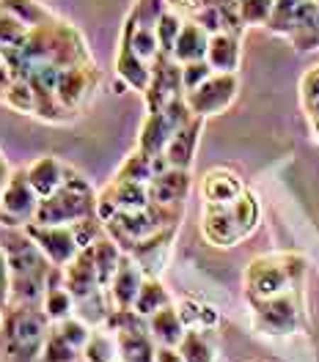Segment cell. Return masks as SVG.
I'll return each mask as SVG.
<instances>
[{"label":"cell","mask_w":319,"mask_h":362,"mask_svg":"<svg viewBox=\"0 0 319 362\" xmlns=\"http://www.w3.org/2000/svg\"><path fill=\"white\" fill-rule=\"evenodd\" d=\"M0 6L6 8V14L17 17L25 28H33V25H42L45 20H50L52 14L47 11L39 0H0Z\"/></svg>","instance_id":"34"},{"label":"cell","mask_w":319,"mask_h":362,"mask_svg":"<svg viewBox=\"0 0 319 362\" xmlns=\"http://www.w3.org/2000/svg\"><path fill=\"white\" fill-rule=\"evenodd\" d=\"M42 308L52 321H64V318L74 316V296L69 294L67 283H64V267H55L50 286L42 299Z\"/></svg>","instance_id":"29"},{"label":"cell","mask_w":319,"mask_h":362,"mask_svg":"<svg viewBox=\"0 0 319 362\" xmlns=\"http://www.w3.org/2000/svg\"><path fill=\"white\" fill-rule=\"evenodd\" d=\"M209 39L212 33L204 30L198 23L193 20H184V28L177 39V47H174V61L179 64H193V61H204L206 49H209Z\"/></svg>","instance_id":"27"},{"label":"cell","mask_w":319,"mask_h":362,"mask_svg":"<svg viewBox=\"0 0 319 362\" xmlns=\"http://www.w3.org/2000/svg\"><path fill=\"white\" fill-rule=\"evenodd\" d=\"M262 220V206L251 189H245L234 204H204L201 233L215 247H234L248 239Z\"/></svg>","instance_id":"5"},{"label":"cell","mask_w":319,"mask_h":362,"mask_svg":"<svg viewBox=\"0 0 319 362\" xmlns=\"http://www.w3.org/2000/svg\"><path fill=\"white\" fill-rule=\"evenodd\" d=\"M3 14H6V11H3V6H0V20H3Z\"/></svg>","instance_id":"48"},{"label":"cell","mask_w":319,"mask_h":362,"mask_svg":"<svg viewBox=\"0 0 319 362\" xmlns=\"http://www.w3.org/2000/svg\"><path fill=\"white\" fill-rule=\"evenodd\" d=\"M64 283H67L69 294L74 296V305L105 288V286L99 283L96 267H94L91 250L89 247L80 250V252L74 255V261H69L67 267H64Z\"/></svg>","instance_id":"18"},{"label":"cell","mask_w":319,"mask_h":362,"mask_svg":"<svg viewBox=\"0 0 319 362\" xmlns=\"http://www.w3.org/2000/svg\"><path fill=\"white\" fill-rule=\"evenodd\" d=\"M0 247L6 252L11 280L9 305H42L55 264L33 242L25 226H0Z\"/></svg>","instance_id":"2"},{"label":"cell","mask_w":319,"mask_h":362,"mask_svg":"<svg viewBox=\"0 0 319 362\" xmlns=\"http://www.w3.org/2000/svg\"><path fill=\"white\" fill-rule=\"evenodd\" d=\"M171 302H174V299L168 294V288L160 283V277H146L143 286H140V294H138V299H135V310L143 318H149V316H155L160 308L171 305Z\"/></svg>","instance_id":"33"},{"label":"cell","mask_w":319,"mask_h":362,"mask_svg":"<svg viewBox=\"0 0 319 362\" xmlns=\"http://www.w3.org/2000/svg\"><path fill=\"white\" fill-rule=\"evenodd\" d=\"M190 170H182V168H168L157 173L155 179L149 181V195L155 204L162 206H184V198L190 192Z\"/></svg>","instance_id":"19"},{"label":"cell","mask_w":319,"mask_h":362,"mask_svg":"<svg viewBox=\"0 0 319 362\" xmlns=\"http://www.w3.org/2000/svg\"><path fill=\"white\" fill-rule=\"evenodd\" d=\"M118 346L121 362H157V340L149 332V318H140L138 324H130L118 332H111Z\"/></svg>","instance_id":"17"},{"label":"cell","mask_w":319,"mask_h":362,"mask_svg":"<svg viewBox=\"0 0 319 362\" xmlns=\"http://www.w3.org/2000/svg\"><path fill=\"white\" fill-rule=\"evenodd\" d=\"M116 362H121V360H116Z\"/></svg>","instance_id":"50"},{"label":"cell","mask_w":319,"mask_h":362,"mask_svg":"<svg viewBox=\"0 0 319 362\" xmlns=\"http://www.w3.org/2000/svg\"><path fill=\"white\" fill-rule=\"evenodd\" d=\"M237 90H240L237 74L215 71V74H212L206 83H201L196 90H187L184 99H187V105H190L193 115L209 118V115L223 113L228 105L237 99Z\"/></svg>","instance_id":"12"},{"label":"cell","mask_w":319,"mask_h":362,"mask_svg":"<svg viewBox=\"0 0 319 362\" xmlns=\"http://www.w3.org/2000/svg\"><path fill=\"white\" fill-rule=\"evenodd\" d=\"M80 354H83V351L74 349V346L61 335V329L52 324V327H50V335H47V343H45V354H42L39 362H77Z\"/></svg>","instance_id":"37"},{"label":"cell","mask_w":319,"mask_h":362,"mask_svg":"<svg viewBox=\"0 0 319 362\" xmlns=\"http://www.w3.org/2000/svg\"><path fill=\"white\" fill-rule=\"evenodd\" d=\"M83 360L86 362H116L118 360V346L116 338L105 329V332H91L89 343L83 346Z\"/></svg>","instance_id":"38"},{"label":"cell","mask_w":319,"mask_h":362,"mask_svg":"<svg viewBox=\"0 0 319 362\" xmlns=\"http://www.w3.org/2000/svg\"><path fill=\"white\" fill-rule=\"evenodd\" d=\"M9 179H11V168H9V162H6L3 151H0V195H3V189H6Z\"/></svg>","instance_id":"46"},{"label":"cell","mask_w":319,"mask_h":362,"mask_svg":"<svg viewBox=\"0 0 319 362\" xmlns=\"http://www.w3.org/2000/svg\"><path fill=\"white\" fill-rule=\"evenodd\" d=\"M184 28V17L177 14L174 8H165L162 17L157 20V42H160V52L162 55H174V47H177V39Z\"/></svg>","instance_id":"35"},{"label":"cell","mask_w":319,"mask_h":362,"mask_svg":"<svg viewBox=\"0 0 319 362\" xmlns=\"http://www.w3.org/2000/svg\"><path fill=\"white\" fill-rule=\"evenodd\" d=\"M42 204L39 192L28 179V168L11 170V179L0 195V226H28L36 217V209Z\"/></svg>","instance_id":"10"},{"label":"cell","mask_w":319,"mask_h":362,"mask_svg":"<svg viewBox=\"0 0 319 362\" xmlns=\"http://www.w3.org/2000/svg\"><path fill=\"white\" fill-rule=\"evenodd\" d=\"M116 179L149 184V181L155 179V157H149V154H143V151L138 148L135 154H130V157L124 159V165L118 168Z\"/></svg>","instance_id":"36"},{"label":"cell","mask_w":319,"mask_h":362,"mask_svg":"<svg viewBox=\"0 0 319 362\" xmlns=\"http://www.w3.org/2000/svg\"><path fill=\"white\" fill-rule=\"evenodd\" d=\"M206 61L215 71L223 74H237L240 61H242V47H240V36L237 33H212L209 39V49H206Z\"/></svg>","instance_id":"24"},{"label":"cell","mask_w":319,"mask_h":362,"mask_svg":"<svg viewBox=\"0 0 319 362\" xmlns=\"http://www.w3.org/2000/svg\"><path fill=\"white\" fill-rule=\"evenodd\" d=\"M306 272H308V264L300 252H270V255L253 258L245 269L248 302L270 299L289 288H303Z\"/></svg>","instance_id":"4"},{"label":"cell","mask_w":319,"mask_h":362,"mask_svg":"<svg viewBox=\"0 0 319 362\" xmlns=\"http://www.w3.org/2000/svg\"><path fill=\"white\" fill-rule=\"evenodd\" d=\"M0 55L6 58L14 77H28L39 66L69 69L94 61L80 30L58 17H50L42 25L28 28L23 45L6 47V49H0Z\"/></svg>","instance_id":"1"},{"label":"cell","mask_w":319,"mask_h":362,"mask_svg":"<svg viewBox=\"0 0 319 362\" xmlns=\"http://www.w3.org/2000/svg\"><path fill=\"white\" fill-rule=\"evenodd\" d=\"M245 192V184L242 179L228 170V168H212L209 173H204L201 179V195H204V204H234L240 195Z\"/></svg>","instance_id":"21"},{"label":"cell","mask_w":319,"mask_h":362,"mask_svg":"<svg viewBox=\"0 0 319 362\" xmlns=\"http://www.w3.org/2000/svg\"><path fill=\"white\" fill-rule=\"evenodd\" d=\"M311 8H314V0H275L273 17H270L267 28L278 36L292 39L297 30L306 25Z\"/></svg>","instance_id":"23"},{"label":"cell","mask_w":319,"mask_h":362,"mask_svg":"<svg viewBox=\"0 0 319 362\" xmlns=\"http://www.w3.org/2000/svg\"><path fill=\"white\" fill-rule=\"evenodd\" d=\"M182 211H184V206H162L152 201L146 209L113 214V217L105 223V233H108L121 250H127L130 245H135L140 239L157 233L162 228L179 226Z\"/></svg>","instance_id":"7"},{"label":"cell","mask_w":319,"mask_h":362,"mask_svg":"<svg viewBox=\"0 0 319 362\" xmlns=\"http://www.w3.org/2000/svg\"><path fill=\"white\" fill-rule=\"evenodd\" d=\"M146 96V113H157L162 107H168L174 99L184 96L182 83V64L174 61V55H162L152 61V80L149 88L143 90Z\"/></svg>","instance_id":"11"},{"label":"cell","mask_w":319,"mask_h":362,"mask_svg":"<svg viewBox=\"0 0 319 362\" xmlns=\"http://www.w3.org/2000/svg\"><path fill=\"white\" fill-rule=\"evenodd\" d=\"M3 102L20 113H30L36 115V93H33V86L25 80V77H14L11 86L3 93Z\"/></svg>","instance_id":"39"},{"label":"cell","mask_w":319,"mask_h":362,"mask_svg":"<svg viewBox=\"0 0 319 362\" xmlns=\"http://www.w3.org/2000/svg\"><path fill=\"white\" fill-rule=\"evenodd\" d=\"M149 332L155 335L157 346H179L182 343L187 327H184L182 316H179L174 302L160 308L155 316H149Z\"/></svg>","instance_id":"28"},{"label":"cell","mask_w":319,"mask_h":362,"mask_svg":"<svg viewBox=\"0 0 319 362\" xmlns=\"http://www.w3.org/2000/svg\"><path fill=\"white\" fill-rule=\"evenodd\" d=\"M143 280H146L143 269L124 252V258H121V264H118V269H116L113 280H111V288H108L111 296H113L116 308H135V299H138V294H140Z\"/></svg>","instance_id":"22"},{"label":"cell","mask_w":319,"mask_h":362,"mask_svg":"<svg viewBox=\"0 0 319 362\" xmlns=\"http://www.w3.org/2000/svg\"><path fill=\"white\" fill-rule=\"evenodd\" d=\"M96 201H99V195L91 189V181L69 165L67 181L50 198H42L33 223H39V226H72V223H80V220L96 214Z\"/></svg>","instance_id":"6"},{"label":"cell","mask_w":319,"mask_h":362,"mask_svg":"<svg viewBox=\"0 0 319 362\" xmlns=\"http://www.w3.org/2000/svg\"><path fill=\"white\" fill-rule=\"evenodd\" d=\"M11 302V280H9V264H6V252L0 247V308L6 310Z\"/></svg>","instance_id":"44"},{"label":"cell","mask_w":319,"mask_h":362,"mask_svg":"<svg viewBox=\"0 0 319 362\" xmlns=\"http://www.w3.org/2000/svg\"><path fill=\"white\" fill-rule=\"evenodd\" d=\"M253 327L262 335L270 338H286L295 335L297 329L306 327V291L303 288H289L284 294L251 302Z\"/></svg>","instance_id":"8"},{"label":"cell","mask_w":319,"mask_h":362,"mask_svg":"<svg viewBox=\"0 0 319 362\" xmlns=\"http://www.w3.org/2000/svg\"><path fill=\"white\" fill-rule=\"evenodd\" d=\"M215 329H187L182 343L177 346L182 351L184 362H215V343H212Z\"/></svg>","instance_id":"32"},{"label":"cell","mask_w":319,"mask_h":362,"mask_svg":"<svg viewBox=\"0 0 319 362\" xmlns=\"http://www.w3.org/2000/svg\"><path fill=\"white\" fill-rule=\"evenodd\" d=\"M52 327L42 305H9L0 327V354L6 362H39Z\"/></svg>","instance_id":"3"},{"label":"cell","mask_w":319,"mask_h":362,"mask_svg":"<svg viewBox=\"0 0 319 362\" xmlns=\"http://www.w3.org/2000/svg\"><path fill=\"white\" fill-rule=\"evenodd\" d=\"M0 327H3V308H0Z\"/></svg>","instance_id":"47"},{"label":"cell","mask_w":319,"mask_h":362,"mask_svg":"<svg viewBox=\"0 0 319 362\" xmlns=\"http://www.w3.org/2000/svg\"><path fill=\"white\" fill-rule=\"evenodd\" d=\"M157 362H184L182 351L177 346H160L157 349Z\"/></svg>","instance_id":"45"},{"label":"cell","mask_w":319,"mask_h":362,"mask_svg":"<svg viewBox=\"0 0 319 362\" xmlns=\"http://www.w3.org/2000/svg\"><path fill=\"white\" fill-rule=\"evenodd\" d=\"M193 118H196V115H193V110H190V105H187L184 96L174 99L168 107H162L157 113H146V121H143V127H140V137H138V148H140L143 154H149V157L165 154L171 137L177 135L187 121H193Z\"/></svg>","instance_id":"9"},{"label":"cell","mask_w":319,"mask_h":362,"mask_svg":"<svg viewBox=\"0 0 319 362\" xmlns=\"http://www.w3.org/2000/svg\"><path fill=\"white\" fill-rule=\"evenodd\" d=\"M89 250H91L94 267H96V274H99V283H102L105 288H111V280H113L116 269H118V264H121V258H124V250L118 247L108 233H102Z\"/></svg>","instance_id":"30"},{"label":"cell","mask_w":319,"mask_h":362,"mask_svg":"<svg viewBox=\"0 0 319 362\" xmlns=\"http://www.w3.org/2000/svg\"><path fill=\"white\" fill-rule=\"evenodd\" d=\"M201 132H204V118H193L187 121L177 135L171 137L168 148H165V159L171 168H182V170H190L193 168V159H196V148H198V140H201Z\"/></svg>","instance_id":"20"},{"label":"cell","mask_w":319,"mask_h":362,"mask_svg":"<svg viewBox=\"0 0 319 362\" xmlns=\"http://www.w3.org/2000/svg\"><path fill=\"white\" fill-rule=\"evenodd\" d=\"M69 165L58 157H39L36 162L28 165V179L33 184V189L39 192V198H50L64 181H67Z\"/></svg>","instance_id":"25"},{"label":"cell","mask_w":319,"mask_h":362,"mask_svg":"<svg viewBox=\"0 0 319 362\" xmlns=\"http://www.w3.org/2000/svg\"><path fill=\"white\" fill-rule=\"evenodd\" d=\"M0 102H3V90H0Z\"/></svg>","instance_id":"49"},{"label":"cell","mask_w":319,"mask_h":362,"mask_svg":"<svg viewBox=\"0 0 319 362\" xmlns=\"http://www.w3.org/2000/svg\"><path fill=\"white\" fill-rule=\"evenodd\" d=\"M177 310H179L187 329H215L220 324V313L212 305L201 302V299H190L187 296L177 305Z\"/></svg>","instance_id":"31"},{"label":"cell","mask_w":319,"mask_h":362,"mask_svg":"<svg viewBox=\"0 0 319 362\" xmlns=\"http://www.w3.org/2000/svg\"><path fill=\"white\" fill-rule=\"evenodd\" d=\"M292 45H295L300 52L319 47V0H314V8H311V14H308L306 25L292 36Z\"/></svg>","instance_id":"41"},{"label":"cell","mask_w":319,"mask_h":362,"mask_svg":"<svg viewBox=\"0 0 319 362\" xmlns=\"http://www.w3.org/2000/svg\"><path fill=\"white\" fill-rule=\"evenodd\" d=\"M149 204H152L149 184L113 179L102 192H99L96 217H99L102 223H108V220H111L113 214H118V211H135V209H146Z\"/></svg>","instance_id":"13"},{"label":"cell","mask_w":319,"mask_h":362,"mask_svg":"<svg viewBox=\"0 0 319 362\" xmlns=\"http://www.w3.org/2000/svg\"><path fill=\"white\" fill-rule=\"evenodd\" d=\"M240 3V20L242 25H264L270 23L275 0H237Z\"/></svg>","instance_id":"40"},{"label":"cell","mask_w":319,"mask_h":362,"mask_svg":"<svg viewBox=\"0 0 319 362\" xmlns=\"http://www.w3.org/2000/svg\"><path fill=\"white\" fill-rule=\"evenodd\" d=\"M116 74L124 80V86H130V88H135V90H146L149 88V80H152V64L143 61L130 45L118 42Z\"/></svg>","instance_id":"26"},{"label":"cell","mask_w":319,"mask_h":362,"mask_svg":"<svg viewBox=\"0 0 319 362\" xmlns=\"http://www.w3.org/2000/svg\"><path fill=\"white\" fill-rule=\"evenodd\" d=\"M215 74V69L209 66V61H193V64H182V83H184V93L187 90H196L201 83H206L209 77Z\"/></svg>","instance_id":"43"},{"label":"cell","mask_w":319,"mask_h":362,"mask_svg":"<svg viewBox=\"0 0 319 362\" xmlns=\"http://www.w3.org/2000/svg\"><path fill=\"white\" fill-rule=\"evenodd\" d=\"M25 230L33 236V242L45 250V255L55 267H67L69 261H74V255L80 252L77 236L72 226H39V223H28Z\"/></svg>","instance_id":"16"},{"label":"cell","mask_w":319,"mask_h":362,"mask_svg":"<svg viewBox=\"0 0 319 362\" xmlns=\"http://www.w3.org/2000/svg\"><path fill=\"white\" fill-rule=\"evenodd\" d=\"M96 83H99V71L94 66V61L64 69L61 77H58V88H55L58 102L64 105V110H67L69 115H74L86 105V99L91 96V90L96 88Z\"/></svg>","instance_id":"14"},{"label":"cell","mask_w":319,"mask_h":362,"mask_svg":"<svg viewBox=\"0 0 319 362\" xmlns=\"http://www.w3.org/2000/svg\"><path fill=\"white\" fill-rule=\"evenodd\" d=\"M177 230H179V226L162 228L157 233H152V236L140 239L135 245H130L124 252L143 269L146 277H160V272L165 269V264H168V255H171V247H174Z\"/></svg>","instance_id":"15"},{"label":"cell","mask_w":319,"mask_h":362,"mask_svg":"<svg viewBox=\"0 0 319 362\" xmlns=\"http://www.w3.org/2000/svg\"><path fill=\"white\" fill-rule=\"evenodd\" d=\"M300 96H303V107L308 110V115L319 124V66L311 69L303 83H300Z\"/></svg>","instance_id":"42"}]
</instances>
